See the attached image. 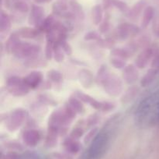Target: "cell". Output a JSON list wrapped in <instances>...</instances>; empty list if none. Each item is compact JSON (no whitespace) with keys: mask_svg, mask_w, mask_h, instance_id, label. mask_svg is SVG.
Returning <instances> with one entry per match:
<instances>
[{"mask_svg":"<svg viewBox=\"0 0 159 159\" xmlns=\"http://www.w3.org/2000/svg\"><path fill=\"white\" fill-rule=\"evenodd\" d=\"M159 118V94L154 93L144 98L135 111V119L142 127L149 126Z\"/></svg>","mask_w":159,"mask_h":159,"instance_id":"obj_1","label":"cell"},{"mask_svg":"<svg viewBox=\"0 0 159 159\" xmlns=\"http://www.w3.org/2000/svg\"><path fill=\"white\" fill-rule=\"evenodd\" d=\"M110 143L108 132H100L91 141V144L84 154V159H99L107 150Z\"/></svg>","mask_w":159,"mask_h":159,"instance_id":"obj_2","label":"cell"},{"mask_svg":"<svg viewBox=\"0 0 159 159\" xmlns=\"http://www.w3.org/2000/svg\"><path fill=\"white\" fill-rule=\"evenodd\" d=\"M6 89L12 96L23 97L27 94L30 87L24 83V80L19 76H11L6 83Z\"/></svg>","mask_w":159,"mask_h":159,"instance_id":"obj_3","label":"cell"},{"mask_svg":"<svg viewBox=\"0 0 159 159\" xmlns=\"http://www.w3.org/2000/svg\"><path fill=\"white\" fill-rule=\"evenodd\" d=\"M40 47L34 44L20 41L13 51V55L19 59H30L36 57L40 53Z\"/></svg>","mask_w":159,"mask_h":159,"instance_id":"obj_4","label":"cell"},{"mask_svg":"<svg viewBox=\"0 0 159 159\" xmlns=\"http://www.w3.org/2000/svg\"><path fill=\"white\" fill-rule=\"evenodd\" d=\"M104 90L110 96L118 97L123 92V81L115 74H110L102 84Z\"/></svg>","mask_w":159,"mask_h":159,"instance_id":"obj_5","label":"cell"},{"mask_svg":"<svg viewBox=\"0 0 159 159\" xmlns=\"http://www.w3.org/2000/svg\"><path fill=\"white\" fill-rule=\"evenodd\" d=\"M26 116L27 113L24 109L16 108L12 111L8 118L7 125H6L8 130L10 132L16 131L24 123Z\"/></svg>","mask_w":159,"mask_h":159,"instance_id":"obj_6","label":"cell"},{"mask_svg":"<svg viewBox=\"0 0 159 159\" xmlns=\"http://www.w3.org/2000/svg\"><path fill=\"white\" fill-rule=\"evenodd\" d=\"M44 9L43 7L37 5H33L30 14L28 22L30 25L35 26L36 28L39 29L42 23L44 20Z\"/></svg>","mask_w":159,"mask_h":159,"instance_id":"obj_7","label":"cell"},{"mask_svg":"<svg viewBox=\"0 0 159 159\" xmlns=\"http://www.w3.org/2000/svg\"><path fill=\"white\" fill-rule=\"evenodd\" d=\"M24 83L31 89H35L40 86L43 80V74L40 71H33L23 78Z\"/></svg>","mask_w":159,"mask_h":159,"instance_id":"obj_8","label":"cell"},{"mask_svg":"<svg viewBox=\"0 0 159 159\" xmlns=\"http://www.w3.org/2000/svg\"><path fill=\"white\" fill-rule=\"evenodd\" d=\"M136 67L134 65H128L124 69L123 78L127 84H133L138 80L139 73Z\"/></svg>","mask_w":159,"mask_h":159,"instance_id":"obj_9","label":"cell"},{"mask_svg":"<svg viewBox=\"0 0 159 159\" xmlns=\"http://www.w3.org/2000/svg\"><path fill=\"white\" fill-rule=\"evenodd\" d=\"M153 55V50L151 48H147L143 50L137 57L135 64L136 66L139 69H143L148 64L149 60Z\"/></svg>","mask_w":159,"mask_h":159,"instance_id":"obj_10","label":"cell"},{"mask_svg":"<svg viewBox=\"0 0 159 159\" xmlns=\"http://www.w3.org/2000/svg\"><path fill=\"white\" fill-rule=\"evenodd\" d=\"M78 78H79L80 84L85 88H90L94 82L93 73L90 70H86V69H82L79 72Z\"/></svg>","mask_w":159,"mask_h":159,"instance_id":"obj_11","label":"cell"},{"mask_svg":"<svg viewBox=\"0 0 159 159\" xmlns=\"http://www.w3.org/2000/svg\"><path fill=\"white\" fill-rule=\"evenodd\" d=\"M23 139L24 143L30 147H34L39 143L40 135L36 129H28L23 133Z\"/></svg>","mask_w":159,"mask_h":159,"instance_id":"obj_12","label":"cell"},{"mask_svg":"<svg viewBox=\"0 0 159 159\" xmlns=\"http://www.w3.org/2000/svg\"><path fill=\"white\" fill-rule=\"evenodd\" d=\"M147 5V0H139L137 3H135L134 6L128 11L127 13V17L130 19H135L144 10Z\"/></svg>","mask_w":159,"mask_h":159,"instance_id":"obj_13","label":"cell"},{"mask_svg":"<svg viewBox=\"0 0 159 159\" xmlns=\"http://www.w3.org/2000/svg\"><path fill=\"white\" fill-rule=\"evenodd\" d=\"M20 41H21L20 40V36H19L17 33H13V34H10V36L6 40V45H5L6 51L9 54H12L13 51L15 50V48H16V46L19 45Z\"/></svg>","mask_w":159,"mask_h":159,"instance_id":"obj_14","label":"cell"},{"mask_svg":"<svg viewBox=\"0 0 159 159\" xmlns=\"http://www.w3.org/2000/svg\"><path fill=\"white\" fill-rule=\"evenodd\" d=\"M40 31L37 28H31V27H23L20 28L18 31L17 34L19 36L23 38L33 39L35 38L40 34Z\"/></svg>","mask_w":159,"mask_h":159,"instance_id":"obj_15","label":"cell"},{"mask_svg":"<svg viewBox=\"0 0 159 159\" xmlns=\"http://www.w3.org/2000/svg\"><path fill=\"white\" fill-rule=\"evenodd\" d=\"M154 15H155V9L152 6H147L144 9V12H143L142 20H141V26L143 28H146L148 26L151 21L153 19Z\"/></svg>","mask_w":159,"mask_h":159,"instance_id":"obj_16","label":"cell"},{"mask_svg":"<svg viewBox=\"0 0 159 159\" xmlns=\"http://www.w3.org/2000/svg\"><path fill=\"white\" fill-rule=\"evenodd\" d=\"M11 25H12V23H11L9 16L4 11L2 10L1 14H0V32L3 34L9 31L11 28Z\"/></svg>","mask_w":159,"mask_h":159,"instance_id":"obj_17","label":"cell"},{"mask_svg":"<svg viewBox=\"0 0 159 159\" xmlns=\"http://www.w3.org/2000/svg\"><path fill=\"white\" fill-rule=\"evenodd\" d=\"M158 73V72L155 69L151 68L150 70H148V72L146 73V74L141 78V86L143 87H146L148 86H149L150 84H152V83L155 80V77H156L157 74Z\"/></svg>","mask_w":159,"mask_h":159,"instance_id":"obj_18","label":"cell"},{"mask_svg":"<svg viewBox=\"0 0 159 159\" xmlns=\"http://www.w3.org/2000/svg\"><path fill=\"white\" fill-rule=\"evenodd\" d=\"M110 75V71L108 70V67L106 65H102L99 67V70L97 72V74L96 76V84L98 85H102L103 83L105 82L106 80L109 77V76Z\"/></svg>","mask_w":159,"mask_h":159,"instance_id":"obj_19","label":"cell"},{"mask_svg":"<svg viewBox=\"0 0 159 159\" xmlns=\"http://www.w3.org/2000/svg\"><path fill=\"white\" fill-rule=\"evenodd\" d=\"M138 90H139L138 87L134 85L129 87V88L126 90V92L124 93V94L123 95L122 98H121V102H122L123 104H127V103L130 102V101H132V100L135 98V96L138 94Z\"/></svg>","mask_w":159,"mask_h":159,"instance_id":"obj_20","label":"cell"},{"mask_svg":"<svg viewBox=\"0 0 159 159\" xmlns=\"http://www.w3.org/2000/svg\"><path fill=\"white\" fill-rule=\"evenodd\" d=\"M23 65L27 68H40V67L46 66L47 62L40 58L36 56V57L28 59L27 60L25 61Z\"/></svg>","mask_w":159,"mask_h":159,"instance_id":"obj_21","label":"cell"},{"mask_svg":"<svg viewBox=\"0 0 159 159\" xmlns=\"http://www.w3.org/2000/svg\"><path fill=\"white\" fill-rule=\"evenodd\" d=\"M103 17V12H102V6L101 5H96L93 8L92 11V17H93V23L98 25L101 23Z\"/></svg>","mask_w":159,"mask_h":159,"instance_id":"obj_22","label":"cell"},{"mask_svg":"<svg viewBox=\"0 0 159 159\" xmlns=\"http://www.w3.org/2000/svg\"><path fill=\"white\" fill-rule=\"evenodd\" d=\"M55 22L56 20L55 19H54V16H48V17H47L46 18L44 19V20L43 21V23H42L41 26H40L39 30H40V31H43V32L48 33V31H50L52 29Z\"/></svg>","mask_w":159,"mask_h":159,"instance_id":"obj_23","label":"cell"},{"mask_svg":"<svg viewBox=\"0 0 159 159\" xmlns=\"http://www.w3.org/2000/svg\"><path fill=\"white\" fill-rule=\"evenodd\" d=\"M70 6L72 10V13L74 14L75 18L78 19L79 20H82L84 19V12L82 10V8L80 5L76 2H70Z\"/></svg>","mask_w":159,"mask_h":159,"instance_id":"obj_24","label":"cell"},{"mask_svg":"<svg viewBox=\"0 0 159 159\" xmlns=\"http://www.w3.org/2000/svg\"><path fill=\"white\" fill-rule=\"evenodd\" d=\"M111 55L113 57L121 58L124 59H127L131 56V53L128 50L122 48H114L112 49Z\"/></svg>","mask_w":159,"mask_h":159,"instance_id":"obj_25","label":"cell"},{"mask_svg":"<svg viewBox=\"0 0 159 159\" xmlns=\"http://www.w3.org/2000/svg\"><path fill=\"white\" fill-rule=\"evenodd\" d=\"M65 57V53L62 50L58 43H54V59L57 62H63Z\"/></svg>","mask_w":159,"mask_h":159,"instance_id":"obj_26","label":"cell"},{"mask_svg":"<svg viewBox=\"0 0 159 159\" xmlns=\"http://www.w3.org/2000/svg\"><path fill=\"white\" fill-rule=\"evenodd\" d=\"M68 104L75 109L76 112L78 113H82L84 111V106L82 104V101L77 98H70L68 101Z\"/></svg>","mask_w":159,"mask_h":159,"instance_id":"obj_27","label":"cell"},{"mask_svg":"<svg viewBox=\"0 0 159 159\" xmlns=\"http://www.w3.org/2000/svg\"><path fill=\"white\" fill-rule=\"evenodd\" d=\"M97 44L102 48L113 49L116 43L113 38H100L99 41H97Z\"/></svg>","mask_w":159,"mask_h":159,"instance_id":"obj_28","label":"cell"},{"mask_svg":"<svg viewBox=\"0 0 159 159\" xmlns=\"http://www.w3.org/2000/svg\"><path fill=\"white\" fill-rule=\"evenodd\" d=\"M13 8L14 9H16V11H18V12H23V13L27 12L30 9L27 3L25 2L24 1H21V0L15 2L13 4Z\"/></svg>","mask_w":159,"mask_h":159,"instance_id":"obj_29","label":"cell"},{"mask_svg":"<svg viewBox=\"0 0 159 159\" xmlns=\"http://www.w3.org/2000/svg\"><path fill=\"white\" fill-rule=\"evenodd\" d=\"M75 97L77 98H79L81 101L85 103V104H91L92 102L93 101V100L95 98H93V97L90 96V95L87 94L83 93L82 91H76L75 92Z\"/></svg>","mask_w":159,"mask_h":159,"instance_id":"obj_30","label":"cell"},{"mask_svg":"<svg viewBox=\"0 0 159 159\" xmlns=\"http://www.w3.org/2000/svg\"><path fill=\"white\" fill-rule=\"evenodd\" d=\"M110 62H111L112 65L116 69H124L127 65V63L125 62V59H121V58L118 57H113L110 59Z\"/></svg>","mask_w":159,"mask_h":159,"instance_id":"obj_31","label":"cell"},{"mask_svg":"<svg viewBox=\"0 0 159 159\" xmlns=\"http://www.w3.org/2000/svg\"><path fill=\"white\" fill-rule=\"evenodd\" d=\"M48 76L51 81L59 83L62 80V74L59 71L55 70H51L48 72Z\"/></svg>","mask_w":159,"mask_h":159,"instance_id":"obj_32","label":"cell"},{"mask_svg":"<svg viewBox=\"0 0 159 159\" xmlns=\"http://www.w3.org/2000/svg\"><path fill=\"white\" fill-rule=\"evenodd\" d=\"M54 43L47 41L46 46H45V58L48 61L54 58Z\"/></svg>","mask_w":159,"mask_h":159,"instance_id":"obj_33","label":"cell"},{"mask_svg":"<svg viewBox=\"0 0 159 159\" xmlns=\"http://www.w3.org/2000/svg\"><path fill=\"white\" fill-rule=\"evenodd\" d=\"M113 6H115L116 9H118L122 12H126V13H127L128 11L130 10L129 6H127V3L121 1V0H113Z\"/></svg>","mask_w":159,"mask_h":159,"instance_id":"obj_34","label":"cell"},{"mask_svg":"<svg viewBox=\"0 0 159 159\" xmlns=\"http://www.w3.org/2000/svg\"><path fill=\"white\" fill-rule=\"evenodd\" d=\"M65 145L68 149H69L70 151H77L79 148V143H78L77 141H75V139L71 138V137L65 140Z\"/></svg>","mask_w":159,"mask_h":159,"instance_id":"obj_35","label":"cell"},{"mask_svg":"<svg viewBox=\"0 0 159 159\" xmlns=\"http://www.w3.org/2000/svg\"><path fill=\"white\" fill-rule=\"evenodd\" d=\"M101 38L100 34L96 31H89L85 34L84 39L85 41H99Z\"/></svg>","mask_w":159,"mask_h":159,"instance_id":"obj_36","label":"cell"},{"mask_svg":"<svg viewBox=\"0 0 159 159\" xmlns=\"http://www.w3.org/2000/svg\"><path fill=\"white\" fill-rule=\"evenodd\" d=\"M58 44L61 47L62 50L65 53V55H71L72 54V48H71V45L66 40L61 41L58 42Z\"/></svg>","mask_w":159,"mask_h":159,"instance_id":"obj_37","label":"cell"},{"mask_svg":"<svg viewBox=\"0 0 159 159\" xmlns=\"http://www.w3.org/2000/svg\"><path fill=\"white\" fill-rule=\"evenodd\" d=\"M39 101L42 103V104H48V105H55L57 104L53 98H51L50 97L47 96L45 94H41L38 97Z\"/></svg>","mask_w":159,"mask_h":159,"instance_id":"obj_38","label":"cell"},{"mask_svg":"<svg viewBox=\"0 0 159 159\" xmlns=\"http://www.w3.org/2000/svg\"><path fill=\"white\" fill-rule=\"evenodd\" d=\"M116 105L113 102L111 101H103L102 103V108H101V111L104 112H110V111L113 110L115 108Z\"/></svg>","mask_w":159,"mask_h":159,"instance_id":"obj_39","label":"cell"},{"mask_svg":"<svg viewBox=\"0 0 159 159\" xmlns=\"http://www.w3.org/2000/svg\"><path fill=\"white\" fill-rule=\"evenodd\" d=\"M21 159H41L37 153L34 151H26L21 156Z\"/></svg>","mask_w":159,"mask_h":159,"instance_id":"obj_40","label":"cell"},{"mask_svg":"<svg viewBox=\"0 0 159 159\" xmlns=\"http://www.w3.org/2000/svg\"><path fill=\"white\" fill-rule=\"evenodd\" d=\"M84 133V130L82 128H75V129H73L71 132V138L75 139H79Z\"/></svg>","mask_w":159,"mask_h":159,"instance_id":"obj_41","label":"cell"},{"mask_svg":"<svg viewBox=\"0 0 159 159\" xmlns=\"http://www.w3.org/2000/svg\"><path fill=\"white\" fill-rule=\"evenodd\" d=\"M97 132H98L97 127H95V128H93V129H92L89 132V133L87 134L86 137H85V141L86 142V143L89 141H92V140L95 138V137L97 135Z\"/></svg>","mask_w":159,"mask_h":159,"instance_id":"obj_42","label":"cell"},{"mask_svg":"<svg viewBox=\"0 0 159 159\" xmlns=\"http://www.w3.org/2000/svg\"><path fill=\"white\" fill-rule=\"evenodd\" d=\"M110 28V24L108 21H104L102 23H100L99 26V31L101 34H106L108 32Z\"/></svg>","mask_w":159,"mask_h":159,"instance_id":"obj_43","label":"cell"},{"mask_svg":"<svg viewBox=\"0 0 159 159\" xmlns=\"http://www.w3.org/2000/svg\"><path fill=\"white\" fill-rule=\"evenodd\" d=\"M98 120H99V118L96 115H92L89 117L88 120H87V124L89 126H94L95 124L98 123Z\"/></svg>","mask_w":159,"mask_h":159,"instance_id":"obj_44","label":"cell"},{"mask_svg":"<svg viewBox=\"0 0 159 159\" xmlns=\"http://www.w3.org/2000/svg\"><path fill=\"white\" fill-rule=\"evenodd\" d=\"M152 68L155 69L159 73V54L155 56L152 62Z\"/></svg>","mask_w":159,"mask_h":159,"instance_id":"obj_45","label":"cell"},{"mask_svg":"<svg viewBox=\"0 0 159 159\" xmlns=\"http://www.w3.org/2000/svg\"><path fill=\"white\" fill-rule=\"evenodd\" d=\"M111 6H113V0H103V8L105 9H109Z\"/></svg>","mask_w":159,"mask_h":159,"instance_id":"obj_46","label":"cell"},{"mask_svg":"<svg viewBox=\"0 0 159 159\" xmlns=\"http://www.w3.org/2000/svg\"><path fill=\"white\" fill-rule=\"evenodd\" d=\"M51 0H34L36 3H38V4H41V3H47L51 2Z\"/></svg>","mask_w":159,"mask_h":159,"instance_id":"obj_47","label":"cell"}]
</instances>
